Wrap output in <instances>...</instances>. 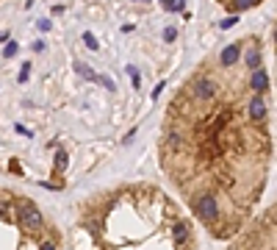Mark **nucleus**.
<instances>
[{
    "mask_svg": "<svg viewBox=\"0 0 277 250\" xmlns=\"http://www.w3.org/2000/svg\"><path fill=\"white\" fill-rule=\"evenodd\" d=\"M230 25H235V17H230V20H222V28H230Z\"/></svg>",
    "mask_w": 277,
    "mask_h": 250,
    "instance_id": "19",
    "label": "nucleus"
},
{
    "mask_svg": "<svg viewBox=\"0 0 277 250\" xmlns=\"http://www.w3.org/2000/svg\"><path fill=\"white\" fill-rule=\"evenodd\" d=\"M238 50H241V45H228V48L222 50V56H219L222 67H233L238 62Z\"/></svg>",
    "mask_w": 277,
    "mask_h": 250,
    "instance_id": "6",
    "label": "nucleus"
},
{
    "mask_svg": "<svg viewBox=\"0 0 277 250\" xmlns=\"http://www.w3.org/2000/svg\"><path fill=\"white\" fill-rule=\"evenodd\" d=\"M128 75H131V83H133V89H138V83H141V78H138V69L133 67V64H128Z\"/></svg>",
    "mask_w": 277,
    "mask_h": 250,
    "instance_id": "10",
    "label": "nucleus"
},
{
    "mask_svg": "<svg viewBox=\"0 0 277 250\" xmlns=\"http://www.w3.org/2000/svg\"><path fill=\"white\" fill-rule=\"evenodd\" d=\"M8 39V31H0V42H6Z\"/></svg>",
    "mask_w": 277,
    "mask_h": 250,
    "instance_id": "20",
    "label": "nucleus"
},
{
    "mask_svg": "<svg viewBox=\"0 0 277 250\" xmlns=\"http://www.w3.org/2000/svg\"><path fill=\"white\" fill-rule=\"evenodd\" d=\"M194 214L200 217L202 222H214L219 217V203H216L214 194H202L194 200Z\"/></svg>",
    "mask_w": 277,
    "mask_h": 250,
    "instance_id": "1",
    "label": "nucleus"
},
{
    "mask_svg": "<svg viewBox=\"0 0 277 250\" xmlns=\"http://www.w3.org/2000/svg\"><path fill=\"white\" fill-rule=\"evenodd\" d=\"M67 167V153L58 150V156H55V170H64Z\"/></svg>",
    "mask_w": 277,
    "mask_h": 250,
    "instance_id": "15",
    "label": "nucleus"
},
{
    "mask_svg": "<svg viewBox=\"0 0 277 250\" xmlns=\"http://www.w3.org/2000/svg\"><path fill=\"white\" fill-rule=\"evenodd\" d=\"M20 222H22V228H28V231H39L42 225H45V217H42V211L36 206L25 203V206L20 208Z\"/></svg>",
    "mask_w": 277,
    "mask_h": 250,
    "instance_id": "2",
    "label": "nucleus"
},
{
    "mask_svg": "<svg viewBox=\"0 0 277 250\" xmlns=\"http://www.w3.org/2000/svg\"><path fill=\"white\" fill-rule=\"evenodd\" d=\"M83 42H86V45H89L92 50H97V48H100V45H97V39H94V34H92V31H86V34H83Z\"/></svg>",
    "mask_w": 277,
    "mask_h": 250,
    "instance_id": "13",
    "label": "nucleus"
},
{
    "mask_svg": "<svg viewBox=\"0 0 277 250\" xmlns=\"http://www.w3.org/2000/svg\"><path fill=\"white\" fill-rule=\"evenodd\" d=\"M42 250H55V248H53V245L47 242V245H42Z\"/></svg>",
    "mask_w": 277,
    "mask_h": 250,
    "instance_id": "21",
    "label": "nucleus"
},
{
    "mask_svg": "<svg viewBox=\"0 0 277 250\" xmlns=\"http://www.w3.org/2000/svg\"><path fill=\"white\" fill-rule=\"evenodd\" d=\"M266 114H269L266 97H263L261 92H255V95L249 97V120H252V123H263V120H266Z\"/></svg>",
    "mask_w": 277,
    "mask_h": 250,
    "instance_id": "3",
    "label": "nucleus"
},
{
    "mask_svg": "<svg viewBox=\"0 0 277 250\" xmlns=\"http://www.w3.org/2000/svg\"><path fill=\"white\" fill-rule=\"evenodd\" d=\"M186 236H188V228H186V225H178V228H175V239H178V245L186 242Z\"/></svg>",
    "mask_w": 277,
    "mask_h": 250,
    "instance_id": "12",
    "label": "nucleus"
},
{
    "mask_svg": "<svg viewBox=\"0 0 277 250\" xmlns=\"http://www.w3.org/2000/svg\"><path fill=\"white\" fill-rule=\"evenodd\" d=\"M261 0H230V11H247V8L258 6Z\"/></svg>",
    "mask_w": 277,
    "mask_h": 250,
    "instance_id": "7",
    "label": "nucleus"
},
{
    "mask_svg": "<svg viewBox=\"0 0 277 250\" xmlns=\"http://www.w3.org/2000/svg\"><path fill=\"white\" fill-rule=\"evenodd\" d=\"M17 50H20V48H17V42H8L6 50H3V56H6V59H14V56H17Z\"/></svg>",
    "mask_w": 277,
    "mask_h": 250,
    "instance_id": "14",
    "label": "nucleus"
},
{
    "mask_svg": "<svg viewBox=\"0 0 277 250\" xmlns=\"http://www.w3.org/2000/svg\"><path fill=\"white\" fill-rule=\"evenodd\" d=\"M175 36H178V28H172V25H169V28L164 31V39H166V42H175Z\"/></svg>",
    "mask_w": 277,
    "mask_h": 250,
    "instance_id": "16",
    "label": "nucleus"
},
{
    "mask_svg": "<svg viewBox=\"0 0 277 250\" xmlns=\"http://www.w3.org/2000/svg\"><path fill=\"white\" fill-rule=\"evenodd\" d=\"M216 92H219V86H216L211 78H197V81H194V97H197V100H214Z\"/></svg>",
    "mask_w": 277,
    "mask_h": 250,
    "instance_id": "4",
    "label": "nucleus"
},
{
    "mask_svg": "<svg viewBox=\"0 0 277 250\" xmlns=\"http://www.w3.org/2000/svg\"><path fill=\"white\" fill-rule=\"evenodd\" d=\"M75 72H81V75H83V78H89V81H94V78H97V72H94V69H92V67H86L83 62H75Z\"/></svg>",
    "mask_w": 277,
    "mask_h": 250,
    "instance_id": "8",
    "label": "nucleus"
},
{
    "mask_svg": "<svg viewBox=\"0 0 277 250\" xmlns=\"http://www.w3.org/2000/svg\"><path fill=\"white\" fill-rule=\"evenodd\" d=\"M249 86L263 95V92L269 89V72H266V69H255V72H252V78H249Z\"/></svg>",
    "mask_w": 277,
    "mask_h": 250,
    "instance_id": "5",
    "label": "nucleus"
},
{
    "mask_svg": "<svg viewBox=\"0 0 277 250\" xmlns=\"http://www.w3.org/2000/svg\"><path fill=\"white\" fill-rule=\"evenodd\" d=\"M28 72H31V64L25 62V64H22V69H20V83H25V81H28Z\"/></svg>",
    "mask_w": 277,
    "mask_h": 250,
    "instance_id": "17",
    "label": "nucleus"
},
{
    "mask_svg": "<svg viewBox=\"0 0 277 250\" xmlns=\"http://www.w3.org/2000/svg\"><path fill=\"white\" fill-rule=\"evenodd\" d=\"M36 28H39V31H50L53 22H50V20H39V22H36Z\"/></svg>",
    "mask_w": 277,
    "mask_h": 250,
    "instance_id": "18",
    "label": "nucleus"
},
{
    "mask_svg": "<svg viewBox=\"0 0 277 250\" xmlns=\"http://www.w3.org/2000/svg\"><path fill=\"white\" fill-rule=\"evenodd\" d=\"M261 59H263V56H261V50H252V53L247 56V64H249V67H252V69H258V64H261Z\"/></svg>",
    "mask_w": 277,
    "mask_h": 250,
    "instance_id": "9",
    "label": "nucleus"
},
{
    "mask_svg": "<svg viewBox=\"0 0 277 250\" xmlns=\"http://www.w3.org/2000/svg\"><path fill=\"white\" fill-rule=\"evenodd\" d=\"M161 3H164L166 11H180L183 8V0H161Z\"/></svg>",
    "mask_w": 277,
    "mask_h": 250,
    "instance_id": "11",
    "label": "nucleus"
}]
</instances>
